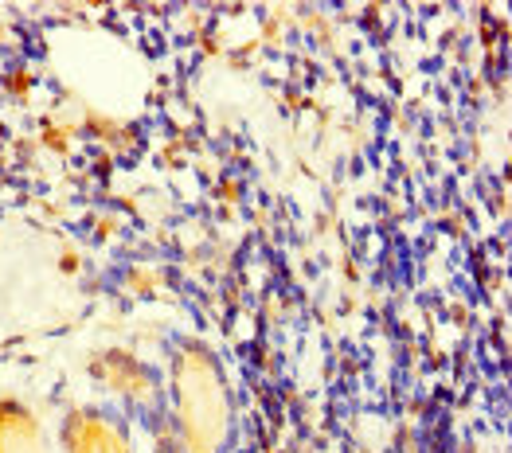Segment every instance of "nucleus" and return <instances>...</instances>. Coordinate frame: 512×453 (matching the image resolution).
Listing matches in <instances>:
<instances>
[{"instance_id":"1","label":"nucleus","mask_w":512,"mask_h":453,"mask_svg":"<svg viewBox=\"0 0 512 453\" xmlns=\"http://www.w3.org/2000/svg\"><path fill=\"white\" fill-rule=\"evenodd\" d=\"M176 418L188 453H215L227 438V387L204 352H184L176 360Z\"/></svg>"},{"instance_id":"2","label":"nucleus","mask_w":512,"mask_h":453,"mask_svg":"<svg viewBox=\"0 0 512 453\" xmlns=\"http://www.w3.org/2000/svg\"><path fill=\"white\" fill-rule=\"evenodd\" d=\"M63 438H67V450L71 453H129L126 430L110 414H98V411L71 414Z\"/></svg>"},{"instance_id":"3","label":"nucleus","mask_w":512,"mask_h":453,"mask_svg":"<svg viewBox=\"0 0 512 453\" xmlns=\"http://www.w3.org/2000/svg\"><path fill=\"white\" fill-rule=\"evenodd\" d=\"M0 453H47L36 418L16 403H0Z\"/></svg>"}]
</instances>
